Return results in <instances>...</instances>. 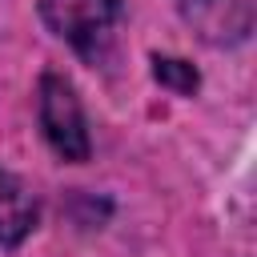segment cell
Here are the masks:
<instances>
[{
  "label": "cell",
  "instance_id": "cell-3",
  "mask_svg": "<svg viewBox=\"0 0 257 257\" xmlns=\"http://www.w3.org/2000/svg\"><path fill=\"white\" fill-rule=\"evenodd\" d=\"M177 8L213 44H229L249 32V0H177Z\"/></svg>",
  "mask_w": 257,
  "mask_h": 257
},
{
  "label": "cell",
  "instance_id": "cell-2",
  "mask_svg": "<svg viewBox=\"0 0 257 257\" xmlns=\"http://www.w3.org/2000/svg\"><path fill=\"white\" fill-rule=\"evenodd\" d=\"M36 116H40V133L48 141V149L60 161H88L92 141H88V120H84V104L72 88L68 76L60 72H44L40 88H36Z\"/></svg>",
  "mask_w": 257,
  "mask_h": 257
},
{
  "label": "cell",
  "instance_id": "cell-5",
  "mask_svg": "<svg viewBox=\"0 0 257 257\" xmlns=\"http://www.w3.org/2000/svg\"><path fill=\"white\" fill-rule=\"evenodd\" d=\"M153 76H157L169 92H177V96H193L197 84H201L197 68H193L189 60H181V56H153Z\"/></svg>",
  "mask_w": 257,
  "mask_h": 257
},
{
  "label": "cell",
  "instance_id": "cell-1",
  "mask_svg": "<svg viewBox=\"0 0 257 257\" xmlns=\"http://www.w3.org/2000/svg\"><path fill=\"white\" fill-rule=\"evenodd\" d=\"M40 16L92 68L108 64L116 56L120 24H124V4L120 0H40Z\"/></svg>",
  "mask_w": 257,
  "mask_h": 257
},
{
  "label": "cell",
  "instance_id": "cell-4",
  "mask_svg": "<svg viewBox=\"0 0 257 257\" xmlns=\"http://www.w3.org/2000/svg\"><path fill=\"white\" fill-rule=\"evenodd\" d=\"M36 225V201L20 177L0 169V245H20Z\"/></svg>",
  "mask_w": 257,
  "mask_h": 257
}]
</instances>
